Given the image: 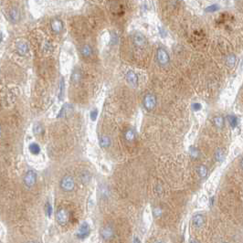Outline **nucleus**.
I'll list each match as a JSON object with an SVG mask.
<instances>
[{"label": "nucleus", "mask_w": 243, "mask_h": 243, "mask_svg": "<svg viewBox=\"0 0 243 243\" xmlns=\"http://www.w3.org/2000/svg\"><path fill=\"white\" fill-rule=\"evenodd\" d=\"M156 60L157 62L160 66L165 67L166 65H168L169 61H170V58L169 55L167 53V51L163 48H159L157 51H156Z\"/></svg>", "instance_id": "f257e3e1"}, {"label": "nucleus", "mask_w": 243, "mask_h": 243, "mask_svg": "<svg viewBox=\"0 0 243 243\" xmlns=\"http://www.w3.org/2000/svg\"><path fill=\"white\" fill-rule=\"evenodd\" d=\"M61 188L65 192H71L75 187V182L74 179L71 176H66L61 180Z\"/></svg>", "instance_id": "f03ea898"}, {"label": "nucleus", "mask_w": 243, "mask_h": 243, "mask_svg": "<svg viewBox=\"0 0 243 243\" xmlns=\"http://www.w3.org/2000/svg\"><path fill=\"white\" fill-rule=\"evenodd\" d=\"M143 106L147 111H152L155 109L156 105V96L152 93H147L143 97Z\"/></svg>", "instance_id": "7ed1b4c3"}, {"label": "nucleus", "mask_w": 243, "mask_h": 243, "mask_svg": "<svg viewBox=\"0 0 243 243\" xmlns=\"http://www.w3.org/2000/svg\"><path fill=\"white\" fill-rule=\"evenodd\" d=\"M69 218H70V215H69V212L68 210H66L65 209H60L58 211H57V214H56V219H57V222L61 225V226H64L68 223L69 221Z\"/></svg>", "instance_id": "20e7f679"}, {"label": "nucleus", "mask_w": 243, "mask_h": 243, "mask_svg": "<svg viewBox=\"0 0 243 243\" xmlns=\"http://www.w3.org/2000/svg\"><path fill=\"white\" fill-rule=\"evenodd\" d=\"M37 181V174L33 170H28L24 176V184L28 187H32Z\"/></svg>", "instance_id": "39448f33"}, {"label": "nucleus", "mask_w": 243, "mask_h": 243, "mask_svg": "<svg viewBox=\"0 0 243 243\" xmlns=\"http://www.w3.org/2000/svg\"><path fill=\"white\" fill-rule=\"evenodd\" d=\"M133 42L137 48H144L145 46L147 45V40H146V38H145V37L143 34L139 33V32H137V33H135L133 35Z\"/></svg>", "instance_id": "423d86ee"}, {"label": "nucleus", "mask_w": 243, "mask_h": 243, "mask_svg": "<svg viewBox=\"0 0 243 243\" xmlns=\"http://www.w3.org/2000/svg\"><path fill=\"white\" fill-rule=\"evenodd\" d=\"M90 233V227L89 226V224L87 222H83L78 228L77 230V237L79 238H84L86 237H88Z\"/></svg>", "instance_id": "0eeeda50"}, {"label": "nucleus", "mask_w": 243, "mask_h": 243, "mask_svg": "<svg viewBox=\"0 0 243 243\" xmlns=\"http://www.w3.org/2000/svg\"><path fill=\"white\" fill-rule=\"evenodd\" d=\"M100 234L103 239H111L114 236V229L111 225H105L101 228Z\"/></svg>", "instance_id": "6e6552de"}, {"label": "nucleus", "mask_w": 243, "mask_h": 243, "mask_svg": "<svg viewBox=\"0 0 243 243\" xmlns=\"http://www.w3.org/2000/svg\"><path fill=\"white\" fill-rule=\"evenodd\" d=\"M125 78H126V80L127 82L133 88L137 87L138 85V76L137 74L133 71H128L126 72V75H125Z\"/></svg>", "instance_id": "1a4fd4ad"}, {"label": "nucleus", "mask_w": 243, "mask_h": 243, "mask_svg": "<svg viewBox=\"0 0 243 243\" xmlns=\"http://www.w3.org/2000/svg\"><path fill=\"white\" fill-rule=\"evenodd\" d=\"M72 113H73V107L71 106V104L66 103L61 109L59 115H58V118H66V117L70 116Z\"/></svg>", "instance_id": "9d476101"}, {"label": "nucleus", "mask_w": 243, "mask_h": 243, "mask_svg": "<svg viewBox=\"0 0 243 243\" xmlns=\"http://www.w3.org/2000/svg\"><path fill=\"white\" fill-rule=\"evenodd\" d=\"M16 48H17V52L21 55V56H26L28 53V45L27 42L25 41H19L17 43V46H16Z\"/></svg>", "instance_id": "9b49d317"}, {"label": "nucleus", "mask_w": 243, "mask_h": 243, "mask_svg": "<svg viewBox=\"0 0 243 243\" xmlns=\"http://www.w3.org/2000/svg\"><path fill=\"white\" fill-rule=\"evenodd\" d=\"M62 28H63V24H62L61 20L55 18L51 21V29L55 33H57V34L61 33L62 31Z\"/></svg>", "instance_id": "f8f14e48"}, {"label": "nucleus", "mask_w": 243, "mask_h": 243, "mask_svg": "<svg viewBox=\"0 0 243 243\" xmlns=\"http://www.w3.org/2000/svg\"><path fill=\"white\" fill-rule=\"evenodd\" d=\"M192 221H193V225L195 226L196 228H201L204 225V222H205L203 216L200 215V214H197V215L194 216L193 218H192Z\"/></svg>", "instance_id": "ddd939ff"}, {"label": "nucleus", "mask_w": 243, "mask_h": 243, "mask_svg": "<svg viewBox=\"0 0 243 243\" xmlns=\"http://www.w3.org/2000/svg\"><path fill=\"white\" fill-rule=\"evenodd\" d=\"M9 18L13 23H17L20 19V13L18 8H14L9 11Z\"/></svg>", "instance_id": "4468645a"}, {"label": "nucleus", "mask_w": 243, "mask_h": 243, "mask_svg": "<svg viewBox=\"0 0 243 243\" xmlns=\"http://www.w3.org/2000/svg\"><path fill=\"white\" fill-rule=\"evenodd\" d=\"M135 132L133 131V129L132 128H128L125 132H124V138L126 141L128 142H133L135 139Z\"/></svg>", "instance_id": "2eb2a0df"}, {"label": "nucleus", "mask_w": 243, "mask_h": 243, "mask_svg": "<svg viewBox=\"0 0 243 243\" xmlns=\"http://www.w3.org/2000/svg\"><path fill=\"white\" fill-rule=\"evenodd\" d=\"M80 53L84 58H89L92 55V48L89 45H85L81 48Z\"/></svg>", "instance_id": "dca6fc26"}, {"label": "nucleus", "mask_w": 243, "mask_h": 243, "mask_svg": "<svg viewBox=\"0 0 243 243\" xmlns=\"http://www.w3.org/2000/svg\"><path fill=\"white\" fill-rule=\"evenodd\" d=\"M100 145L103 148H107L111 145V140L108 136H103L100 138Z\"/></svg>", "instance_id": "f3484780"}, {"label": "nucleus", "mask_w": 243, "mask_h": 243, "mask_svg": "<svg viewBox=\"0 0 243 243\" xmlns=\"http://www.w3.org/2000/svg\"><path fill=\"white\" fill-rule=\"evenodd\" d=\"M28 149L30 151L31 154L33 155H38L39 152H40V147H39V145L36 143H32L29 144V146H28Z\"/></svg>", "instance_id": "a211bd4d"}, {"label": "nucleus", "mask_w": 243, "mask_h": 243, "mask_svg": "<svg viewBox=\"0 0 243 243\" xmlns=\"http://www.w3.org/2000/svg\"><path fill=\"white\" fill-rule=\"evenodd\" d=\"M197 172H198V174H199V176L200 177L205 178V177L207 176V175H208V168H207L205 166L200 165L199 166H198V168H197Z\"/></svg>", "instance_id": "6ab92c4d"}, {"label": "nucleus", "mask_w": 243, "mask_h": 243, "mask_svg": "<svg viewBox=\"0 0 243 243\" xmlns=\"http://www.w3.org/2000/svg\"><path fill=\"white\" fill-rule=\"evenodd\" d=\"M80 79H81V74H80V71H79V70H75V71H73L72 75H71V80H72V81L75 82V83H78V82L80 80Z\"/></svg>", "instance_id": "aec40b11"}, {"label": "nucleus", "mask_w": 243, "mask_h": 243, "mask_svg": "<svg viewBox=\"0 0 243 243\" xmlns=\"http://www.w3.org/2000/svg\"><path fill=\"white\" fill-rule=\"evenodd\" d=\"M226 62H227V65L228 67H233L236 63V56L234 54H230L227 57V60H226Z\"/></svg>", "instance_id": "412c9836"}, {"label": "nucleus", "mask_w": 243, "mask_h": 243, "mask_svg": "<svg viewBox=\"0 0 243 243\" xmlns=\"http://www.w3.org/2000/svg\"><path fill=\"white\" fill-rule=\"evenodd\" d=\"M214 124L218 127V128H221L224 126V118L221 116H216L214 119Z\"/></svg>", "instance_id": "4be33fe9"}, {"label": "nucleus", "mask_w": 243, "mask_h": 243, "mask_svg": "<svg viewBox=\"0 0 243 243\" xmlns=\"http://www.w3.org/2000/svg\"><path fill=\"white\" fill-rule=\"evenodd\" d=\"M215 158L218 162H221L224 159V153L222 151V149L218 148L217 151L215 152Z\"/></svg>", "instance_id": "5701e85b"}, {"label": "nucleus", "mask_w": 243, "mask_h": 243, "mask_svg": "<svg viewBox=\"0 0 243 243\" xmlns=\"http://www.w3.org/2000/svg\"><path fill=\"white\" fill-rule=\"evenodd\" d=\"M228 123L232 128H235L238 125V118L234 115H230L228 116Z\"/></svg>", "instance_id": "b1692460"}, {"label": "nucleus", "mask_w": 243, "mask_h": 243, "mask_svg": "<svg viewBox=\"0 0 243 243\" xmlns=\"http://www.w3.org/2000/svg\"><path fill=\"white\" fill-rule=\"evenodd\" d=\"M90 174L87 171H83L81 173L80 179H81L82 183H88L90 181Z\"/></svg>", "instance_id": "393cba45"}, {"label": "nucleus", "mask_w": 243, "mask_h": 243, "mask_svg": "<svg viewBox=\"0 0 243 243\" xmlns=\"http://www.w3.org/2000/svg\"><path fill=\"white\" fill-rule=\"evenodd\" d=\"M45 212L48 217H51L52 215V207L50 202H47L45 205Z\"/></svg>", "instance_id": "a878e982"}, {"label": "nucleus", "mask_w": 243, "mask_h": 243, "mask_svg": "<svg viewBox=\"0 0 243 243\" xmlns=\"http://www.w3.org/2000/svg\"><path fill=\"white\" fill-rule=\"evenodd\" d=\"M64 89H65V84H64V80L62 79L60 84V91H59V98L61 100L63 98V94H64Z\"/></svg>", "instance_id": "bb28decb"}, {"label": "nucleus", "mask_w": 243, "mask_h": 243, "mask_svg": "<svg viewBox=\"0 0 243 243\" xmlns=\"http://www.w3.org/2000/svg\"><path fill=\"white\" fill-rule=\"evenodd\" d=\"M33 132L35 134H40L43 132V127L39 123H36L33 127Z\"/></svg>", "instance_id": "cd10ccee"}, {"label": "nucleus", "mask_w": 243, "mask_h": 243, "mask_svg": "<svg viewBox=\"0 0 243 243\" xmlns=\"http://www.w3.org/2000/svg\"><path fill=\"white\" fill-rule=\"evenodd\" d=\"M218 9H219V6L217 5V4H214V5H211V6L208 7V8H206V12L213 13V12H215V11H217V10H218Z\"/></svg>", "instance_id": "c85d7f7f"}, {"label": "nucleus", "mask_w": 243, "mask_h": 243, "mask_svg": "<svg viewBox=\"0 0 243 243\" xmlns=\"http://www.w3.org/2000/svg\"><path fill=\"white\" fill-rule=\"evenodd\" d=\"M90 117L91 121H95L97 119V117H98V110L97 109L92 110L90 113Z\"/></svg>", "instance_id": "c756f323"}, {"label": "nucleus", "mask_w": 243, "mask_h": 243, "mask_svg": "<svg viewBox=\"0 0 243 243\" xmlns=\"http://www.w3.org/2000/svg\"><path fill=\"white\" fill-rule=\"evenodd\" d=\"M190 156H191L192 157H194V158L198 157V156H199V153L198 149H196V148H191V149H190Z\"/></svg>", "instance_id": "7c9ffc66"}, {"label": "nucleus", "mask_w": 243, "mask_h": 243, "mask_svg": "<svg viewBox=\"0 0 243 243\" xmlns=\"http://www.w3.org/2000/svg\"><path fill=\"white\" fill-rule=\"evenodd\" d=\"M202 108V105L199 103H193L192 104V109L193 111H195V112H198V111H200Z\"/></svg>", "instance_id": "2f4dec72"}, {"label": "nucleus", "mask_w": 243, "mask_h": 243, "mask_svg": "<svg viewBox=\"0 0 243 243\" xmlns=\"http://www.w3.org/2000/svg\"><path fill=\"white\" fill-rule=\"evenodd\" d=\"M2 40V33H1V31H0V41Z\"/></svg>", "instance_id": "473e14b6"}, {"label": "nucleus", "mask_w": 243, "mask_h": 243, "mask_svg": "<svg viewBox=\"0 0 243 243\" xmlns=\"http://www.w3.org/2000/svg\"><path fill=\"white\" fill-rule=\"evenodd\" d=\"M0 135H1V128H0Z\"/></svg>", "instance_id": "72a5a7b5"}]
</instances>
